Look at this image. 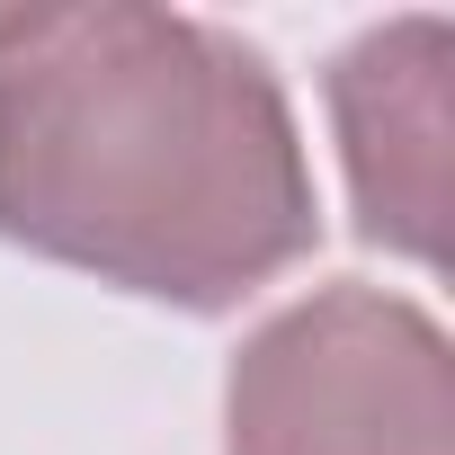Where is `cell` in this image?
I'll use <instances>...</instances> for the list:
<instances>
[{"label":"cell","mask_w":455,"mask_h":455,"mask_svg":"<svg viewBox=\"0 0 455 455\" xmlns=\"http://www.w3.org/2000/svg\"><path fill=\"white\" fill-rule=\"evenodd\" d=\"M0 233L196 313L251 295L313 251V179L268 63L170 10H10Z\"/></svg>","instance_id":"6da1fadb"},{"label":"cell","mask_w":455,"mask_h":455,"mask_svg":"<svg viewBox=\"0 0 455 455\" xmlns=\"http://www.w3.org/2000/svg\"><path fill=\"white\" fill-rule=\"evenodd\" d=\"M233 455H455L446 339L366 286L295 304L233 366Z\"/></svg>","instance_id":"7a4b0ae2"},{"label":"cell","mask_w":455,"mask_h":455,"mask_svg":"<svg viewBox=\"0 0 455 455\" xmlns=\"http://www.w3.org/2000/svg\"><path fill=\"white\" fill-rule=\"evenodd\" d=\"M331 108L348 134L366 242L446 259V19H402L339 54Z\"/></svg>","instance_id":"3957f363"}]
</instances>
